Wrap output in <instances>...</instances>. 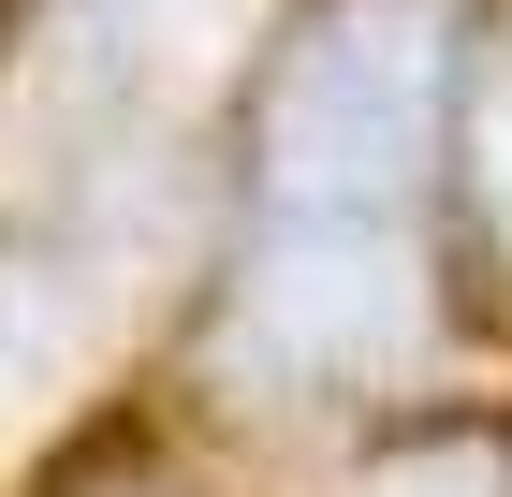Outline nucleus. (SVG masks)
<instances>
[{
    "mask_svg": "<svg viewBox=\"0 0 512 497\" xmlns=\"http://www.w3.org/2000/svg\"><path fill=\"white\" fill-rule=\"evenodd\" d=\"M454 351V278L425 220H249L235 264L205 278L191 366L249 424H352L439 381Z\"/></svg>",
    "mask_w": 512,
    "mask_h": 497,
    "instance_id": "nucleus-1",
    "label": "nucleus"
},
{
    "mask_svg": "<svg viewBox=\"0 0 512 497\" xmlns=\"http://www.w3.org/2000/svg\"><path fill=\"white\" fill-rule=\"evenodd\" d=\"M469 117V0H278L249 59V191L278 220H425Z\"/></svg>",
    "mask_w": 512,
    "mask_h": 497,
    "instance_id": "nucleus-2",
    "label": "nucleus"
},
{
    "mask_svg": "<svg viewBox=\"0 0 512 497\" xmlns=\"http://www.w3.org/2000/svg\"><path fill=\"white\" fill-rule=\"evenodd\" d=\"M352 497H512V439L498 424H395L352 468Z\"/></svg>",
    "mask_w": 512,
    "mask_h": 497,
    "instance_id": "nucleus-3",
    "label": "nucleus"
},
{
    "mask_svg": "<svg viewBox=\"0 0 512 497\" xmlns=\"http://www.w3.org/2000/svg\"><path fill=\"white\" fill-rule=\"evenodd\" d=\"M454 176H469V220H483V249L512 264V59L469 88V117H454Z\"/></svg>",
    "mask_w": 512,
    "mask_h": 497,
    "instance_id": "nucleus-4",
    "label": "nucleus"
},
{
    "mask_svg": "<svg viewBox=\"0 0 512 497\" xmlns=\"http://www.w3.org/2000/svg\"><path fill=\"white\" fill-rule=\"evenodd\" d=\"M88 497H161V483H88Z\"/></svg>",
    "mask_w": 512,
    "mask_h": 497,
    "instance_id": "nucleus-5",
    "label": "nucleus"
}]
</instances>
